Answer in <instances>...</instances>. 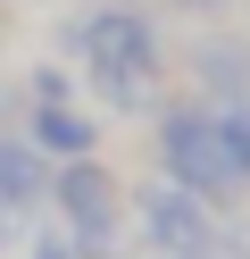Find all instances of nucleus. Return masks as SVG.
Returning <instances> with one entry per match:
<instances>
[{
    "label": "nucleus",
    "mask_w": 250,
    "mask_h": 259,
    "mask_svg": "<svg viewBox=\"0 0 250 259\" xmlns=\"http://www.w3.org/2000/svg\"><path fill=\"white\" fill-rule=\"evenodd\" d=\"M217 125H225V142H233V159H242V176H250V101H233V109H217Z\"/></svg>",
    "instance_id": "6e6552de"
},
{
    "label": "nucleus",
    "mask_w": 250,
    "mask_h": 259,
    "mask_svg": "<svg viewBox=\"0 0 250 259\" xmlns=\"http://www.w3.org/2000/svg\"><path fill=\"white\" fill-rule=\"evenodd\" d=\"M75 67H83L100 109L133 117V109L159 101V25L142 9H92L75 25Z\"/></svg>",
    "instance_id": "f257e3e1"
},
{
    "label": "nucleus",
    "mask_w": 250,
    "mask_h": 259,
    "mask_svg": "<svg viewBox=\"0 0 250 259\" xmlns=\"http://www.w3.org/2000/svg\"><path fill=\"white\" fill-rule=\"evenodd\" d=\"M25 134H33V151H42V159H92V151H100V117H92V109H75L67 92L33 109Z\"/></svg>",
    "instance_id": "423d86ee"
},
{
    "label": "nucleus",
    "mask_w": 250,
    "mask_h": 259,
    "mask_svg": "<svg viewBox=\"0 0 250 259\" xmlns=\"http://www.w3.org/2000/svg\"><path fill=\"white\" fill-rule=\"evenodd\" d=\"M42 192H50V159L33 151V134L25 125H0V209H17V218H25V209H42Z\"/></svg>",
    "instance_id": "0eeeda50"
},
{
    "label": "nucleus",
    "mask_w": 250,
    "mask_h": 259,
    "mask_svg": "<svg viewBox=\"0 0 250 259\" xmlns=\"http://www.w3.org/2000/svg\"><path fill=\"white\" fill-rule=\"evenodd\" d=\"M150 151H159V176H175L183 192H200L209 209H242L250 201V176L233 159L225 125H217L209 101H183V109H159L150 117Z\"/></svg>",
    "instance_id": "f03ea898"
},
{
    "label": "nucleus",
    "mask_w": 250,
    "mask_h": 259,
    "mask_svg": "<svg viewBox=\"0 0 250 259\" xmlns=\"http://www.w3.org/2000/svg\"><path fill=\"white\" fill-rule=\"evenodd\" d=\"M42 209H50V234H67L83 259H117V251H125V234H133L125 184L100 167V151H92V159H50Z\"/></svg>",
    "instance_id": "7ed1b4c3"
},
{
    "label": "nucleus",
    "mask_w": 250,
    "mask_h": 259,
    "mask_svg": "<svg viewBox=\"0 0 250 259\" xmlns=\"http://www.w3.org/2000/svg\"><path fill=\"white\" fill-rule=\"evenodd\" d=\"M125 218L142 234V259H209L225 209H209L200 192H183L175 176H142V184H125Z\"/></svg>",
    "instance_id": "20e7f679"
},
{
    "label": "nucleus",
    "mask_w": 250,
    "mask_h": 259,
    "mask_svg": "<svg viewBox=\"0 0 250 259\" xmlns=\"http://www.w3.org/2000/svg\"><path fill=\"white\" fill-rule=\"evenodd\" d=\"M25 259H83V251H75L67 234H42V242H25Z\"/></svg>",
    "instance_id": "1a4fd4ad"
},
{
    "label": "nucleus",
    "mask_w": 250,
    "mask_h": 259,
    "mask_svg": "<svg viewBox=\"0 0 250 259\" xmlns=\"http://www.w3.org/2000/svg\"><path fill=\"white\" fill-rule=\"evenodd\" d=\"M183 67H192V92H200L209 109L250 101V34H200Z\"/></svg>",
    "instance_id": "39448f33"
}]
</instances>
